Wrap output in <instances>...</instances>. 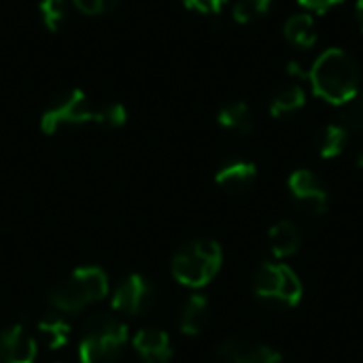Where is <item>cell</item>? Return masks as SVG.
<instances>
[{
	"mask_svg": "<svg viewBox=\"0 0 363 363\" xmlns=\"http://www.w3.org/2000/svg\"><path fill=\"white\" fill-rule=\"evenodd\" d=\"M315 96L334 106H347L359 94V66L340 47L325 49L308 70Z\"/></svg>",
	"mask_w": 363,
	"mask_h": 363,
	"instance_id": "6da1fadb",
	"label": "cell"
},
{
	"mask_svg": "<svg viewBox=\"0 0 363 363\" xmlns=\"http://www.w3.org/2000/svg\"><path fill=\"white\" fill-rule=\"evenodd\" d=\"M128 345V328L113 315L87 317L79 340L81 363H117Z\"/></svg>",
	"mask_w": 363,
	"mask_h": 363,
	"instance_id": "7a4b0ae2",
	"label": "cell"
},
{
	"mask_svg": "<svg viewBox=\"0 0 363 363\" xmlns=\"http://www.w3.org/2000/svg\"><path fill=\"white\" fill-rule=\"evenodd\" d=\"M108 296V277L102 268L83 266L57 283L47 302L60 313H79Z\"/></svg>",
	"mask_w": 363,
	"mask_h": 363,
	"instance_id": "3957f363",
	"label": "cell"
},
{
	"mask_svg": "<svg viewBox=\"0 0 363 363\" xmlns=\"http://www.w3.org/2000/svg\"><path fill=\"white\" fill-rule=\"evenodd\" d=\"M223 262V251L219 242L211 238H196L185 242L172 257V277L177 283L189 289H200L208 285Z\"/></svg>",
	"mask_w": 363,
	"mask_h": 363,
	"instance_id": "277c9868",
	"label": "cell"
},
{
	"mask_svg": "<svg viewBox=\"0 0 363 363\" xmlns=\"http://www.w3.org/2000/svg\"><path fill=\"white\" fill-rule=\"evenodd\" d=\"M253 294L266 304L294 308L302 300V281L287 264L266 262L253 272Z\"/></svg>",
	"mask_w": 363,
	"mask_h": 363,
	"instance_id": "5b68a950",
	"label": "cell"
},
{
	"mask_svg": "<svg viewBox=\"0 0 363 363\" xmlns=\"http://www.w3.org/2000/svg\"><path fill=\"white\" fill-rule=\"evenodd\" d=\"M94 121V106L89 104L85 91L72 87L62 91L51 100L40 117V130L45 134H55L64 125H79Z\"/></svg>",
	"mask_w": 363,
	"mask_h": 363,
	"instance_id": "8992f818",
	"label": "cell"
},
{
	"mask_svg": "<svg viewBox=\"0 0 363 363\" xmlns=\"http://www.w3.org/2000/svg\"><path fill=\"white\" fill-rule=\"evenodd\" d=\"M155 304V287L153 283L143 274H130L125 277L111 296V306L119 315L136 317L147 313Z\"/></svg>",
	"mask_w": 363,
	"mask_h": 363,
	"instance_id": "52a82bcc",
	"label": "cell"
},
{
	"mask_svg": "<svg viewBox=\"0 0 363 363\" xmlns=\"http://www.w3.org/2000/svg\"><path fill=\"white\" fill-rule=\"evenodd\" d=\"M287 189H289V196H291L294 204L302 213H306V215H323L328 211V204H330L328 189L323 187L319 177L313 174L311 170L302 168V170L291 172V177L287 181Z\"/></svg>",
	"mask_w": 363,
	"mask_h": 363,
	"instance_id": "ba28073f",
	"label": "cell"
},
{
	"mask_svg": "<svg viewBox=\"0 0 363 363\" xmlns=\"http://www.w3.org/2000/svg\"><path fill=\"white\" fill-rule=\"evenodd\" d=\"M36 342L21 325H11L0 332V363H34Z\"/></svg>",
	"mask_w": 363,
	"mask_h": 363,
	"instance_id": "9c48e42d",
	"label": "cell"
},
{
	"mask_svg": "<svg viewBox=\"0 0 363 363\" xmlns=\"http://www.w3.org/2000/svg\"><path fill=\"white\" fill-rule=\"evenodd\" d=\"M132 345H134V351L140 355V359L145 363H168L172 359L170 336L162 330L145 328L134 336Z\"/></svg>",
	"mask_w": 363,
	"mask_h": 363,
	"instance_id": "30bf717a",
	"label": "cell"
},
{
	"mask_svg": "<svg viewBox=\"0 0 363 363\" xmlns=\"http://www.w3.org/2000/svg\"><path fill=\"white\" fill-rule=\"evenodd\" d=\"M255 179H257V168L253 162H247V160L225 162L215 174V183L228 194L247 191L255 183Z\"/></svg>",
	"mask_w": 363,
	"mask_h": 363,
	"instance_id": "8fae6325",
	"label": "cell"
},
{
	"mask_svg": "<svg viewBox=\"0 0 363 363\" xmlns=\"http://www.w3.org/2000/svg\"><path fill=\"white\" fill-rule=\"evenodd\" d=\"M268 245H270V251L277 259H287V257L298 253V249L302 245V232L294 221L283 219L270 228Z\"/></svg>",
	"mask_w": 363,
	"mask_h": 363,
	"instance_id": "7c38bea8",
	"label": "cell"
},
{
	"mask_svg": "<svg viewBox=\"0 0 363 363\" xmlns=\"http://www.w3.org/2000/svg\"><path fill=\"white\" fill-rule=\"evenodd\" d=\"M208 319V300L200 294L189 296L179 313V328L185 336H198Z\"/></svg>",
	"mask_w": 363,
	"mask_h": 363,
	"instance_id": "4fadbf2b",
	"label": "cell"
},
{
	"mask_svg": "<svg viewBox=\"0 0 363 363\" xmlns=\"http://www.w3.org/2000/svg\"><path fill=\"white\" fill-rule=\"evenodd\" d=\"M36 332L49 349H62L70 340V325L60 313H45L36 319Z\"/></svg>",
	"mask_w": 363,
	"mask_h": 363,
	"instance_id": "5bb4252c",
	"label": "cell"
},
{
	"mask_svg": "<svg viewBox=\"0 0 363 363\" xmlns=\"http://www.w3.org/2000/svg\"><path fill=\"white\" fill-rule=\"evenodd\" d=\"M285 38L302 49H308L317 43V28H315V19L308 13H296L285 21Z\"/></svg>",
	"mask_w": 363,
	"mask_h": 363,
	"instance_id": "9a60e30c",
	"label": "cell"
},
{
	"mask_svg": "<svg viewBox=\"0 0 363 363\" xmlns=\"http://www.w3.org/2000/svg\"><path fill=\"white\" fill-rule=\"evenodd\" d=\"M306 104V94L302 89L300 83H291V85H285L281 87L272 98H270V115L281 119V117H287V115H294L296 111H300L302 106Z\"/></svg>",
	"mask_w": 363,
	"mask_h": 363,
	"instance_id": "2e32d148",
	"label": "cell"
},
{
	"mask_svg": "<svg viewBox=\"0 0 363 363\" xmlns=\"http://www.w3.org/2000/svg\"><path fill=\"white\" fill-rule=\"evenodd\" d=\"M217 121L228 132H234V134H240V136H245V134H249L253 130V115H251V108L245 102L225 104L219 111Z\"/></svg>",
	"mask_w": 363,
	"mask_h": 363,
	"instance_id": "e0dca14e",
	"label": "cell"
},
{
	"mask_svg": "<svg viewBox=\"0 0 363 363\" xmlns=\"http://www.w3.org/2000/svg\"><path fill=\"white\" fill-rule=\"evenodd\" d=\"M347 138H349V130L345 125H325L319 136H317V149H319V155L323 160H332V157H338L342 151H345V145H347Z\"/></svg>",
	"mask_w": 363,
	"mask_h": 363,
	"instance_id": "ac0fdd59",
	"label": "cell"
},
{
	"mask_svg": "<svg viewBox=\"0 0 363 363\" xmlns=\"http://www.w3.org/2000/svg\"><path fill=\"white\" fill-rule=\"evenodd\" d=\"M272 6V0H236L232 15L238 23H253L262 19Z\"/></svg>",
	"mask_w": 363,
	"mask_h": 363,
	"instance_id": "d6986e66",
	"label": "cell"
},
{
	"mask_svg": "<svg viewBox=\"0 0 363 363\" xmlns=\"http://www.w3.org/2000/svg\"><path fill=\"white\" fill-rule=\"evenodd\" d=\"M94 121L100 125H106V128H121L128 121L125 106L119 102L102 104L100 108H94Z\"/></svg>",
	"mask_w": 363,
	"mask_h": 363,
	"instance_id": "ffe728a7",
	"label": "cell"
},
{
	"mask_svg": "<svg viewBox=\"0 0 363 363\" xmlns=\"http://www.w3.org/2000/svg\"><path fill=\"white\" fill-rule=\"evenodd\" d=\"M38 11H40L45 28L55 32L66 17V0H40Z\"/></svg>",
	"mask_w": 363,
	"mask_h": 363,
	"instance_id": "44dd1931",
	"label": "cell"
},
{
	"mask_svg": "<svg viewBox=\"0 0 363 363\" xmlns=\"http://www.w3.org/2000/svg\"><path fill=\"white\" fill-rule=\"evenodd\" d=\"M247 349H249V342H247L245 338H240V336H228V338L219 345L217 355H219L225 363H236L242 357V353H245Z\"/></svg>",
	"mask_w": 363,
	"mask_h": 363,
	"instance_id": "7402d4cb",
	"label": "cell"
},
{
	"mask_svg": "<svg viewBox=\"0 0 363 363\" xmlns=\"http://www.w3.org/2000/svg\"><path fill=\"white\" fill-rule=\"evenodd\" d=\"M281 353L272 347H266V345H257V347H251L242 353V357L236 363H281Z\"/></svg>",
	"mask_w": 363,
	"mask_h": 363,
	"instance_id": "603a6c76",
	"label": "cell"
},
{
	"mask_svg": "<svg viewBox=\"0 0 363 363\" xmlns=\"http://www.w3.org/2000/svg\"><path fill=\"white\" fill-rule=\"evenodd\" d=\"M345 128L363 136V94H357L345 111Z\"/></svg>",
	"mask_w": 363,
	"mask_h": 363,
	"instance_id": "cb8c5ba5",
	"label": "cell"
},
{
	"mask_svg": "<svg viewBox=\"0 0 363 363\" xmlns=\"http://www.w3.org/2000/svg\"><path fill=\"white\" fill-rule=\"evenodd\" d=\"M72 2L85 15H104L119 4V0H72Z\"/></svg>",
	"mask_w": 363,
	"mask_h": 363,
	"instance_id": "d4e9b609",
	"label": "cell"
},
{
	"mask_svg": "<svg viewBox=\"0 0 363 363\" xmlns=\"http://www.w3.org/2000/svg\"><path fill=\"white\" fill-rule=\"evenodd\" d=\"M189 11L202 13V15H219L228 0H181Z\"/></svg>",
	"mask_w": 363,
	"mask_h": 363,
	"instance_id": "484cf974",
	"label": "cell"
},
{
	"mask_svg": "<svg viewBox=\"0 0 363 363\" xmlns=\"http://www.w3.org/2000/svg\"><path fill=\"white\" fill-rule=\"evenodd\" d=\"M306 11L317 13V15H325L328 11L336 9L338 4H342L345 0H298Z\"/></svg>",
	"mask_w": 363,
	"mask_h": 363,
	"instance_id": "4316f807",
	"label": "cell"
},
{
	"mask_svg": "<svg viewBox=\"0 0 363 363\" xmlns=\"http://www.w3.org/2000/svg\"><path fill=\"white\" fill-rule=\"evenodd\" d=\"M355 19H357V23H359V28H362L363 32V0L355 2Z\"/></svg>",
	"mask_w": 363,
	"mask_h": 363,
	"instance_id": "83f0119b",
	"label": "cell"
},
{
	"mask_svg": "<svg viewBox=\"0 0 363 363\" xmlns=\"http://www.w3.org/2000/svg\"><path fill=\"white\" fill-rule=\"evenodd\" d=\"M357 166H359V168H363V149L359 151V153H357Z\"/></svg>",
	"mask_w": 363,
	"mask_h": 363,
	"instance_id": "f1b7e54d",
	"label": "cell"
}]
</instances>
